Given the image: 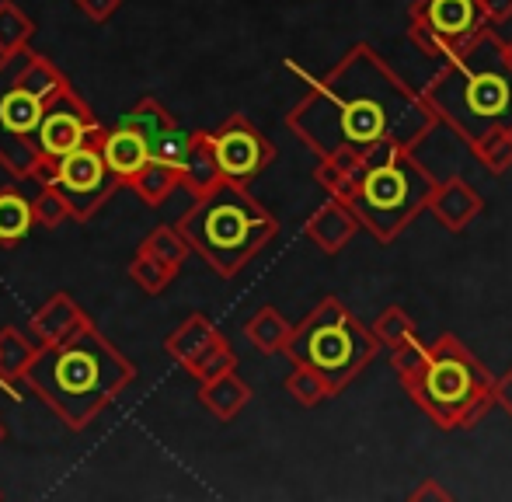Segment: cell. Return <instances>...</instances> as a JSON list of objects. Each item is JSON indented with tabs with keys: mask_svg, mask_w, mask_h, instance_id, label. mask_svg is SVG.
Returning a JSON list of instances; mask_svg holds the SVG:
<instances>
[{
	"mask_svg": "<svg viewBox=\"0 0 512 502\" xmlns=\"http://www.w3.org/2000/svg\"><path fill=\"white\" fill-rule=\"evenodd\" d=\"M290 70L297 67L290 63ZM307 84L310 91L290 109L286 126L317 157L359 164L380 147L415 150L439 126L422 91L408 88L370 42H356L328 74L307 77Z\"/></svg>",
	"mask_w": 512,
	"mask_h": 502,
	"instance_id": "cell-1",
	"label": "cell"
},
{
	"mask_svg": "<svg viewBox=\"0 0 512 502\" xmlns=\"http://www.w3.org/2000/svg\"><path fill=\"white\" fill-rule=\"evenodd\" d=\"M391 367L408 398L443 433L474 429L495 405L492 374L453 332H443L436 342L411 335L408 342L391 349Z\"/></svg>",
	"mask_w": 512,
	"mask_h": 502,
	"instance_id": "cell-2",
	"label": "cell"
},
{
	"mask_svg": "<svg viewBox=\"0 0 512 502\" xmlns=\"http://www.w3.org/2000/svg\"><path fill=\"white\" fill-rule=\"evenodd\" d=\"M133 374V363L108 346L95 325H84L70 339L35 349L21 380L70 429H84L95 422L108 401L126 391Z\"/></svg>",
	"mask_w": 512,
	"mask_h": 502,
	"instance_id": "cell-3",
	"label": "cell"
},
{
	"mask_svg": "<svg viewBox=\"0 0 512 502\" xmlns=\"http://www.w3.org/2000/svg\"><path fill=\"white\" fill-rule=\"evenodd\" d=\"M422 98L467 147L492 129H512V67L502 60L495 25H488L464 56L446 60L422 88Z\"/></svg>",
	"mask_w": 512,
	"mask_h": 502,
	"instance_id": "cell-4",
	"label": "cell"
},
{
	"mask_svg": "<svg viewBox=\"0 0 512 502\" xmlns=\"http://www.w3.org/2000/svg\"><path fill=\"white\" fill-rule=\"evenodd\" d=\"M432 189L436 175L418 161L415 150L380 147L349 171L335 199H342L356 213L359 227L370 231L380 245H391L425 210Z\"/></svg>",
	"mask_w": 512,
	"mask_h": 502,
	"instance_id": "cell-5",
	"label": "cell"
},
{
	"mask_svg": "<svg viewBox=\"0 0 512 502\" xmlns=\"http://www.w3.org/2000/svg\"><path fill=\"white\" fill-rule=\"evenodd\" d=\"M279 231V220L248 192V185H213L182 213L178 234L185 245L206 258L220 276H237Z\"/></svg>",
	"mask_w": 512,
	"mask_h": 502,
	"instance_id": "cell-6",
	"label": "cell"
},
{
	"mask_svg": "<svg viewBox=\"0 0 512 502\" xmlns=\"http://www.w3.org/2000/svg\"><path fill=\"white\" fill-rule=\"evenodd\" d=\"M63 88H70L67 74L28 46L0 60V164L14 178H32L39 161V119Z\"/></svg>",
	"mask_w": 512,
	"mask_h": 502,
	"instance_id": "cell-7",
	"label": "cell"
},
{
	"mask_svg": "<svg viewBox=\"0 0 512 502\" xmlns=\"http://www.w3.org/2000/svg\"><path fill=\"white\" fill-rule=\"evenodd\" d=\"M380 342L373 332L342 304L338 297H324L286 339L283 353L293 363H307L342 394L377 356Z\"/></svg>",
	"mask_w": 512,
	"mask_h": 502,
	"instance_id": "cell-8",
	"label": "cell"
},
{
	"mask_svg": "<svg viewBox=\"0 0 512 502\" xmlns=\"http://www.w3.org/2000/svg\"><path fill=\"white\" fill-rule=\"evenodd\" d=\"M485 28L488 18L478 0H415L408 11L411 42L439 63L464 56Z\"/></svg>",
	"mask_w": 512,
	"mask_h": 502,
	"instance_id": "cell-9",
	"label": "cell"
},
{
	"mask_svg": "<svg viewBox=\"0 0 512 502\" xmlns=\"http://www.w3.org/2000/svg\"><path fill=\"white\" fill-rule=\"evenodd\" d=\"M102 126L88 136L77 150H70L67 157L56 161V175H53V189L67 199V210L74 220H88L102 210V203L122 185V178L108 168L105 154H102Z\"/></svg>",
	"mask_w": 512,
	"mask_h": 502,
	"instance_id": "cell-10",
	"label": "cell"
},
{
	"mask_svg": "<svg viewBox=\"0 0 512 502\" xmlns=\"http://www.w3.org/2000/svg\"><path fill=\"white\" fill-rule=\"evenodd\" d=\"M209 140H213L216 164H220V175L227 182L248 185L276 161L272 140L248 116H227V123H220L209 133Z\"/></svg>",
	"mask_w": 512,
	"mask_h": 502,
	"instance_id": "cell-11",
	"label": "cell"
},
{
	"mask_svg": "<svg viewBox=\"0 0 512 502\" xmlns=\"http://www.w3.org/2000/svg\"><path fill=\"white\" fill-rule=\"evenodd\" d=\"M98 129V119L88 105L77 98L74 88H63L53 102L46 105L39 119V133H35V147H39V157H49V161H60L70 150H77L91 133Z\"/></svg>",
	"mask_w": 512,
	"mask_h": 502,
	"instance_id": "cell-12",
	"label": "cell"
},
{
	"mask_svg": "<svg viewBox=\"0 0 512 502\" xmlns=\"http://www.w3.org/2000/svg\"><path fill=\"white\" fill-rule=\"evenodd\" d=\"M122 119L147 136L150 161H161V164H171V168H182L185 154H189V147H192V133L178 126L175 119H171V112L164 109L157 98H143V102H136Z\"/></svg>",
	"mask_w": 512,
	"mask_h": 502,
	"instance_id": "cell-13",
	"label": "cell"
},
{
	"mask_svg": "<svg viewBox=\"0 0 512 502\" xmlns=\"http://www.w3.org/2000/svg\"><path fill=\"white\" fill-rule=\"evenodd\" d=\"M425 210L436 217L439 227H446L450 234H460L481 217L485 199H481V192L474 189V185H467L464 178L450 175V178H443V182H436Z\"/></svg>",
	"mask_w": 512,
	"mask_h": 502,
	"instance_id": "cell-14",
	"label": "cell"
},
{
	"mask_svg": "<svg viewBox=\"0 0 512 502\" xmlns=\"http://www.w3.org/2000/svg\"><path fill=\"white\" fill-rule=\"evenodd\" d=\"M356 231H359L356 213H352L349 206H345L342 199H335V196L324 199V203L310 213L307 224H304V234L324 251V255H338V251L356 238Z\"/></svg>",
	"mask_w": 512,
	"mask_h": 502,
	"instance_id": "cell-15",
	"label": "cell"
},
{
	"mask_svg": "<svg viewBox=\"0 0 512 502\" xmlns=\"http://www.w3.org/2000/svg\"><path fill=\"white\" fill-rule=\"evenodd\" d=\"M84 325H91V318L74 304V297L70 293H56V297H49L35 311L32 325H28V339L39 342V346H53V342L70 339Z\"/></svg>",
	"mask_w": 512,
	"mask_h": 502,
	"instance_id": "cell-16",
	"label": "cell"
},
{
	"mask_svg": "<svg viewBox=\"0 0 512 502\" xmlns=\"http://www.w3.org/2000/svg\"><path fill=\"white\" fill-rule=\"evenodd\" d=\"M98 143H102V154H105L108 168H112L122 182H129V178H133L136 171L150 161L147 136H143L136 126H129L126 119H119L112 129L102 126V140Z\"/></svg>",
	"mask_w": 512,
	"mask_h": 502,
	"instance_id": "cell-17",
	"label": "cell"
},
{
	"mask_svg": "<svg viewBox=\"0 0 512 502\" xmlns=\"http://www.w3.org/2000/svg\"><path fill=\"white\" fill-rule=\"evenodd\" d=\"M220 339H223V335L216 332L213 321H209L206 314H192V318H185L182 325H178L175 332L164 339V353H168L178 367L192 370Z\"/></svg>",
	"mask_w": 512,
	"mask_h": 502,
	"instance_id": "cell-18",
	"label": "cell"
},
{
	"mask_svg": "<svg viewBox=\"0 0 512 502\" xmlns=\"http://www.w3.org/2000/svg\"><path fill=\"white\" fill-rule=\"evenodd\" d=\"M178 175H182V185L192 192V196H203V192H209L213 185L223 182L209 133H192V147H189V154H185Z\"/></svg>",
	"mask_w": 512,
	"mask_h": 502,
	"instance_id": "cell-19",
	"label": "cell"
},
{
	"mask_svg": "<svg viewBox=\"0 0 512 502\" xmlns=\"http://www.w3.org/2000/svg\"><path fill=\"white\" fill-rule=\"evenodd\" d=\"M199 401H203V405L220 422H230L251 401V387L244 384L234 370H227V374H220L213 380H203V384H199Z\"/></svg>",
	"mask_w": 512,
	"mask_h": 502,
	"instance_id": "cell-20",
	"label": "cell"
},
{
	"mask_svg": "<svg viewBox=\"0 0 512 502\" xmlns=\"http://www.w3.org/2000/svg\"><path fill=\"white\" fill-rule=\"evenodd\" d=\"M35 356V342L18 328H4L0 332V387L11 394L14 401H21L25 394L18 391V380L25 377L28 363Z\"/></svg>",
	"mask_w": 512,
	"mask_h": 502,
	"instance_id": "cell-21",
	"label": "cell"
},
{
	"mask_svg": "<svg viewBox=\"0 0 512 502\" xmlns=\"http://www.w3.org/2000/svg\"><path fill=\"white\" fill-rule=\"evenodd\" d=\"M35 227L32 217V199L18 189H4L0 192V245L11 248L18 241H25Z\"/></svg>",
	"mask_w": 512,
	"mask_h": 502,
	"instance_id": "cell-22",
	"label": "cell"
},
{
	"mask_svg": "<svg viewBox=\"0 0 512 502\" xmlns=\"http://www.w3.org/2000/svg\"><path fill=\"white\" fill-rule=\"evenodd\" d=\"M290 332H293V325L276 311V307H262V311H258L255 318H248V325H244V335H248V342L258 349V353H265V356L283 353Z\"/></svg>",
	"mask_w": 512,
	"mask_h": 502,
	"instance_id": "cell-23",
	"label": "cell"
},
{
	"mask_svg": "<svg viewBox=\"0 0 512 502\" xmlns=\"http://www.w3.org/2000/svg\"><path fill=\"white\" fill-rule=\"evenodd\" d=\"M129 185H133L136 196H140L147 206H161L164 199H171V192L182 185V175H178V168H171V164L147 161L133 178H129Z\"/></svg>",
	"mask_w": 512,
	"mask_h": 502,
	"instance_id": "cell-24",
	"label": "cell"
},
{
	"mask_svg": "<svg viewBox=\"0 0 512 502\" xmlns=\"http://www.w3.org/2000/svg\"><path fill=\"white\" fill-rule=\"evenodd\" d=\"M286 394L304 408H314V405H321V401L335 398L328 380L317 374L314 367H307V363H293L290 377H286Z\"/></svg>",
	"mask_w": 512,
	"mask_h": 502,
	"instance_id": "cell-25",
	"label": "cell"
},
{
	"mask_svg": "<svg viewBox=\"0 0 512 502\" xmlns=\"http://www.w3.org/2000/svg\"><path fill=\"white\" fill-rule=\"evenodd\" d=\"M35 35V21L21 11L14 0H0V56L25 49V42Z\"/></svg>",
	"mask_w": 512,
	"mask_h": 502,
	"instance_id": "cell-26",
	"label": "cell"
},
{
	"mask_svg": "<svg viewBox=\"0 0 512 502\" xmlns=\"http://www.w3.org/2000/svg\"><path fill=\"white\" fill-rule=\"evenodd\" d=\"M471 154L485 164L492 175H506L512 168V129H492L471 143Z\"/></svg>",
	"mask_w": 512,
	"mask_h": 502,
	"instance_id": "cell-27",
	"label": "cell"
},
{
	"mask_svg": "<svg viewBox=\"0 0 512 502\" xmlns=\"http://www.w3.org/2000/svg\"><path fill=\"white\" fill-rule=\"evenodd\" d=\"M129 276L136 279V286H140L143 293H161L164 286L178 276V265L161 262V258L150 255V251H136L133 265H129Z\"/></svg>",
	"mask_w": 512,
	"mask_h": 502,
	"instance_id": "cell-28",
	"label": "cell"
},
{
	"mask_svg": "<svg viewBox=\"0 0 512 502\" xmlns=\"http://www.w3.org/2000/svg\"><path fill=\"white\" fill-rule=\"evenodd\" d=\"M373 339L380 342V346H387V349H398L401 342H408L411 335H418L415 332V321H411V314L405 311V307H387L384 314H380L377 321H373Z\"/></svg>",
	"mask_w": 512,
	"mask_h": 502,
	"instance_id": "cell-29",
	"label": "cell"
},
{
	"mask_svg": "<svg viewBox=\"0 0 512 502\" xmlns=\"http://www.w3.org/2000/svg\"><path fill=\"white\" fill-rule=\"evenodd\" d=\"M140 251H150V255H157L161 262L168 265H178L182 269L185 255H189V245H185V238L178 234V227H157V231L147 234V241L140 245Z\"/></svg>",
	"mask_w": 512,
	"mask_h": 502,
	"instance_id": "cell-30",
	"label": "cell"
},
{
	"mask_svg": "<svg viewBox=\"0 0 512 502\" xmlns=\"http://www.w3.org/2000/svg\"><path fill=\"white\" fill-rule=\"evenodd\" d=\"M32 217H35V227H46V231H56L63 220L70 217L67 210V199L53 189V185H42L39 196L32 199Z\"/></svg>",
	"mask_w": 512,
	"mask_h": 502,
	"instance_id": "cell-31",
	"label": "cell"
},
{
	"mask_svg": "<svg viewBox=\"0 0 512 502\" xmlns=\"http://www.w3.org/2000/svg\"><path fill=\"white\" fill-rule=\"evenodd\" d=\"M237 367V356H234V349L227 346V339H220L213 349L203 356V360L196 363V367L189 370L192 377L203 384V380H213V377H220V374H227V370H234Z\"/></svg>",
	"mask_w": 512,
	"mask_h": 502,
	"instance_id": "cell-32",
	"label": "cell"
},
{
	"mask_svg": "<svg viewBox=\"0 0 512 502\" xmlns=\"http://www.w3.org/2000/svg\"><path fill=\"white\" fill-rule=\"evenodd\" d=\"M122 7V0H77V11L84 14V18H91V21H108L115 11Z\"/></svg>",
	"mask_w": 512,
	"mask_h": 502,
	"instance_id": "cell-33",
	"label": "cell"
},
{
	"mask_svg": "<svg viewBox=\"0 0 512 502\" xmlns=\"http://www.w3.org/2000/svg\"><path fill=\"white\" fill-rule=\"evenodd\" d=\"M481 14L488 18V25H506L512 18V0H478Z\"/></svg>",
	"mask_w": 512,
	"mask_h": 502,
	"instance_id": "cell-34",
	"label": "cell"
},
{
	"mask_svg": "<svg viewBox=\"0 0 512 502\" xmlns=\"http://www.w3.org/2000/svg\"><path fill=\"white\" fill-rule=\"evenodd\" d=\"M429 499H443L446 502V499H453V496L436 482V478H425V482L418 485L415 492H411V502H429Z\"/></svg>",
	"mask_w": 512,
	"mask_h": 502,
	"instance_id": "cell-35",
	"label": "cell"
},
{
	"mask_svg": "<svg viewBox=\"0 0 512 502\" xmlns=\"http://www.w3.org/2000/svg\"><path fill=\"white\" fill-rule=\"evenodd\" d=\"M495 405L506 408V415L512 419V367L499 380H495Z\"/></svg>",
	"mask_w": 512,
	"mask_h": 502,
	"instance_id": "cell-36",
	"label": "cell"
},
{
	"mask_svg": "<svg viewBox=\"0 0 512 502\" xmlns=\"http://www.w3.org/2000/svg\"><path fill=\"white\" fill-rule=\"evenodd\" d=\"M502 60H506L509 67H512V39H509V42H502Z\"/></svg>",
	"mask_w": 512,
	"mask_h": 502,
	"instance_id": "cell-37",
	"label": "cell"
},
{
	"mask_svg": "<svg viewBox=\"0 0 512 502\" xmlns=\"http://www.w3.org/2000/svg\"><path fill=\"white\" fill-rule=\"evenodd\" d=\"M7 440V426H4V419H0V443Z\"/></svg>",
	"mask_w": 512,
	"mask_h": 502,
	"instance_id": "cell-38",
	"label": "cell"
}]
</instances>
